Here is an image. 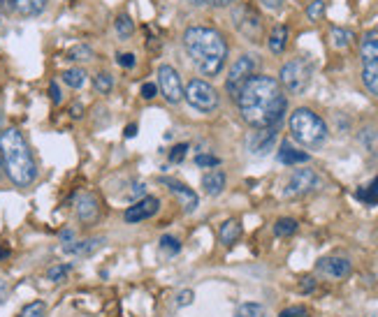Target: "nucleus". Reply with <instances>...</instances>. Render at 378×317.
Listing matches in <instances>:
<instances>
[{"mask_svg": "<svg viewBox=\"0 0 378 317\" xmlns=\"http://www.w3.org/2000/svg\"><path fill=\"white\" fill-rule=\"evenodd\" d=\"M237 104H239L241 119L251 128L267 130V128H276L281 123L288 100L276 79L265 75H253L248 79V84L241 88Z\"/></svg>", "mask_w": 378, "mask_h": 317, "instance_id": "f257e3e1", "label": "nucleus"}, {"mask_svg": "<svg viewBox=\"0 0 378 317\" xmlns=\"http://www.w3.org/2000/svg\"><path fill=\"white\" fill-rule=\"evenodd\" d=\"M184 47L204 75H219L228 60V42L209 26H191L184 33Z\"/></svg>", "mask_w": 378, "mask_h": 317, "instance_id": "f03ea898", "label": "nucleus"}, {"mask_svg": "<svg viewBox=\"0 0 378 317\" xmlns=\"http://www.w3.org/2000/svg\"><path fill=\"white\" fill-rule=\"evenodd\" d=\"M0 158H3V169L7 178L14 186L28 188L38 178V165H35L33 151L21 130L5 128L0 132Z\"/></svg>", "mask_w": 378, "mask_h": 317, "instance_id": "7ed1b4c3", "label": "nucleus"}, {"mask_svg": "<svg viewBox=\"0 0 378 317\" xmlns=\"http://www.w3.org/2000/svg\"><path fill=\"white\" fill-rule=\"evenodd\" d=\"M290 132L293 137L307 149H318L327 139V125L316 112L300 107L290 114Z\"/></svg>", "mask_w": 378, "mask_h": 317, "instance_id": "20e7f679", "label": "nucleus"}, {"mask_svg": "<svg viewBox=\"0 0 378 317\" xmlns=\"http://www.w3.org/2000/svg\"><path fill=\"white\" fill-rule=\"evenodd\" d=\"M311 75H313V68H311V63L307 58H293L281 68L278 81H281V86L288 90V93L300 95L307 90Z\"/></svg>", "mask_w": 378, "mask_h": 317, "instance_id": "39448f33", "label": "nucleus"}, {"mask_svg": "<svg viewBox=\"0 0 378 317\" xmlns=\"http://www.w3.org/2000/svg\"><path fill=\"white\" fill-rule=\"evenodd\" d=\"M184 97L188 100V104H191L193 109L202 112V114H211L219 109V93H216V88L211 84H206L202 79L188 81Z\"/></svg>", "mask_w": 378, "mask_h": 317, "instance_id": "423d86ee", "label": "nucleus"}, {"mask_svg": "<svg viewBox=\"0 0 378 317\" xmlns=\"http://www.w3.org/2000/svg\"><path fill=\"white\" fill-rule=\"evenodd\" d=\"M256 75V58L251 56H239L235 60V65L230 68L228 72V79H225V90H228V95L232 100H237L241 88L248 84V79Z\"/></svg>", "mask_w": 378, "mask_h": 317, "instance_id": "0eeeda50", "label": "nucleus"}, {"mask_svg": "<svg viewBox=\"0 0 378 317\" xmlns=\"http://www.w3.org/2000/svg\"><path fill=\"white\" fill-rule=\"evenodd\" d=\"M359 56H362V81L367 90L372 95H378V40H364L362 49H359Z\"/></svg>", "mask_w": 378, "mask_h": 317, "instance_id": "6e6552de", "label": "nucleus"}, {"mask_svg": "<svg viewBox=\"0 0 378 317\" xmlns=\"http://www.w3.org/2000/svg\"><path fill=\"white\" fill-rule=\"evenodd\" d=\"M158 88L169 104H179L184 100V84L182 77L172 65H160L158 68Z\"/></svg>", "mask_w": 378, "mask_h": 317, "instance_id": "1a4fd4ad", "label": "nucleus"}, {"mask_svg": "<svg viewBox=\"0 0 378 317\" xmlns=\"http://www.w3.org/2000/svg\"><path fill=\"white\" fill-rule=\"evenodd\" d=\"M318 176L313 169H295L290 181H288L285 186V197H302V195H309L311 190L318 188Z\"/></svg>", "mask_w": 378, "mask_h": 317, "instance_id": "9d476101", "label": "nucleus"}, {"mask_svg": "<svg viewBox=\"0 0 378 317\" xmlns=\"http://www.w3.org/2000/svg\"><path fill=\"white\" fill-rule=\"evenodd\" d=\"M160 183L169 188V193H172L179 199V206H184L186 213H193L195 208H197V204H200V197H197L195 190H191L186 183H182V181L163 176V178H160Z\"/></svg>", "mask_w": 378, "mask_h": 317, "instance_id": "9b49d317", "label": "nucleus"}, {"mask_svg": "<svg viewBox=\"0 0 378 317\" xmlns=\"http://www.w3.org/2000/svg\"><path fill=\"white\" fill-rule=\"evenodd\" d=\"M232 19H235L237 28L244 33L251 42H258L260 33H263V21H260V16L251 10V7H239V10L232 14Z\"/></svg>", "mask_w": 378, "mask_h": 317, "instance_id": "f8f14e48", "label": "nucleus"}, {"mask_svg": "<svg viewBox=\"0 0 378 317\" xmlns=\"http://www.w3.org/2000/svg\"><path fill=\"white\" fill-rule=\"evenodd\" d=\"M160 208V202L156 197H142L140 202H132V206L125 208L123 218L125 222H142V220H149L154 218Z\"/></svg>", "mask_w": 378, "mask_h": 317, "instance_id": "ddd939ff", "label": "nucleus"}, {"mask_svg": "<svg viewBox=\"0 0 378 317\" xmlns=\"http://www.w3.org/2000/svg\"><path fill=\"white\" fill-rule=\"evenodd\" d=\"M75 211H77V218L84 225H93L100 218V202H98V197L93 193H82L75 199Z\"/></svg>", "mask_w": 378, "mask_h": 317, "instance_id": "4468645a", "label": "nucleus"}, {"mask_svg": "<svg viewBox=\"0 0 378 317\" xmlns=\"http://www.w3.org/2000/svg\"><path fill=\"white\" fill-rule=\"evenodd\" d=\"M274 144H276V128L256 130V132H251V137H248V151L253 153V156H267V153L274 149Z\"/></svg>", "mask_w": 378, "mask_h": 317, "instance_id": "2eb2a0df", "label": "nucleus"}, {"mask_svg": "<svg viewBox=\"0 0 378 317\" xmlns=\"http://www.w3.org/2000/svg\"><path fill=\"white\" fill-rule=\"evenodd\" d=\"M105 239L103 237H93V239H84V241H72V243H63V252L65 255H75V257H91L93 252L103 248Z\"/></svg>", "mask_w": 378, "mask_h": 317, "instance_id": "dca6fc26", "label": "nucleus"}, {"mask_svg": "<svg viewBox=\"0 0 378 317\" xmlns=\"http://www.w3.org/2000/svg\"><path fill=\"white\" fill-rule=\"evenodd\" d=\"M318 271L320 274H325L330 278H346L350 276V271H353V267H350V262L346 257H325L318 262Z\"/></svg>", "mask_w": 378, "mask_h": 317, "instance_id": "f3484780", "label": "nucleus"}, {"mask_svg": "<svg viewBox=\"0 0 378 317\" xmlns=\"http://www.w3.org/2000/svg\"><path fill=\"white\" fill-rule=\"evenodd\" d=\"M7 5L19 16H38L47 7V0H7Z\"/></svg>", "mask_w": 378, "mask_h": 317, "instance_id": "a211bd4d", "label": "nucleus"}, {"mask_svg": "<svg viewBox=\"0 0 378 317\" xmlns=\"http://www.w3.org/2000/svg\"><path fill=\"white\" fill-rule=\"evenodd\" d=\"M278 162L281 165H304V162H309V153L297 151L290 141H283L278 149Z\"/></svg>", "mask_w": 378, "mask_h": 317, "instance_id": "6ab92c4d", "label": "nucleus"}, {"mask_svg": "<svg viewBox=\"0 0 378 317\" xmlns=\"http://www.w3.org/2000/svg\"><path fill=\"white\" fill-rule=\"evenodd\" d=\"M202 188H204V193H206V195H211V197L221 195L223 190H225V174H223L221 169H211L209 174H204V178H202Z\"/></svg>", "mask_w": 378, "mask_h": 317, "instance_id": "aec40b11", "label": "nucleus"}, {"mask_svg": "<svg viewBox=\"0 0 378 317\" xmlns=\"http://www.w3.org/2000/svg\"><path fill=\"white\" fill-rule=\"evenodd\" d=\"M241 237V225L239 220H228V222H223V227L219 232V239L223 246H232V243H237Z\"/></svg>", "mask_w": 378, "mask_h": 317, "instance_id": "412c9836", "label": "nucleus"}, {"mask_svg": "<svg viewBox=\"0 0 378 317\" xmlns=\"http://www.w3.org/2000/svg\"><path fill=\"white\" fill-rule=\"evenodd\" d=\"M285 44H288V28L285 26H276V28L272 31V35H269L267 47L272 53H283Z\"/></svg>", "mask_w": 378, "mask_h": 317, "instance_id": "4be33fe9", "label": "nucleus"}, {"mask_svg": "<svg viewBox=\"0 0 378 317\" xmlns=\"http://www.w3.org/2000/svg\"><path fill=\"white\" fill-rule=\"evenodd\" d=\"M63 84L70 88H82L86 84V72L82 68H70L63 72Z\"/></svg>", "mask_w": 378, "mask_h": 317, "instance_id": "5701e85b", "label": "nucleus"}, {"mask_svg": "<svg viewBox=\"0 0 378 317\" xmlns=\"http://www.w3.org/2000/svg\"><path fill=\"white\" fill-rule=\"evenodd\" d=\"M357 199H359V202L369 204V206L378 204V176H376L369 186H364V188L357 190Z\"/></svg>", "mask_w": 378, "mask_h": 317, "instance_id": "b1692460", "label": "nucleus"}, {"mask_svg": "<svg viewBox=\"0 0 378 317\" xmlns=\"http://www.w3.org/2000/svg\"><path fill=\"white\" fill-rule=\"evenodd\" d=\"M93 86H95L98 93H103V95L112 93V88H114V77L110 75V72H98V75L93 77Z\"/></svg>", "mask_w": 378, "mask_h": 317, "instance_id": "393cba45", "label": "nucleus"}, {"mask_svg": "<svg viewBox=\"0 0 378 317\" xmlns=\"http://www.w3.org/2000/svg\"><path fill=\"white\" fill-rule=\"evenodd\" d=\"M68 60H75V63H88L93 60V49L86 47V44H77V47H72L68 51Z\"/></svg>", "mask_w": 378, "mask_h": 317, "instance_id": "a878e982", "label": "nucleus"}, {"mask_svg": "<svg viewBox=\"0 0 378 317\" xmlns=\"http://www.w3.org/2000/svg\"><path fill=\"white\" fill-rule=\"evenodd\" d=\"M330 38H332V44H335L337 49H346L348 44L353 42V33L346 31V28H332Z\"/></svg>", "mask_w": 378, "mask_h": 317, "instance_id": "bb28decb", "label": "nucleus"}, {"mask_svg": "<svg viewBox=\"0 0 378 317\" xmlns=\"http://www.w3.org/2000/svg\"><path fill=\"white\" fill-rule=\"evenodd\" d=\"M235 317H265V306L253 303V301L241 303V306H237Z\"/></svg>", "mask_w": 378, "mask_h": 317, "instance_id": "cd10ccee", "label": "nucleus"}, {"mask_svg": "<svg viewBox=\"0 0 378 317\" xmlns=\"http://www.w3.org/2000/svg\"><path fill=\"white\" fill-rule=\"evenodd\" d=\"M114 28H116V35H119L121 40H128V38H132V33H135V23L130 21V16L121 14L119 19H116Z\"/></svg>", "mask_w": 378, "mask_h": 317, "instance_id": "c85d7f7f", "label": "nucleus"}, {"mask_svg": "<svg viewBox=\"0 0 378 317\" xmlns=\"http://www.w3.org/2000/svg\"><path fill=\"white\" fill-rule=\"evenodd\" d=\"M297 232V220L293 218H278L274 225V234L276 237H290V234Z\"/></svg>", "mask_w": 378, "mask_h": 317, "instance_id": "c756f323", "label": "nucleus"}, {"mask_svg": "<svg viewBox=\"0 0 378 317\" xmlns=\"http://www.w3.org/2000/svg\"><path fill=\"white\" fill-rule=\"evenodd\" d=\"M70 271H72L70 264H53V267H49V271H47V278L51 280V283H63V280H68Z\"/></svg>", "mask_w": 378, "mask_h": 317, "instance_id": "7c9ffc66", "label": "nucleus"}, {"mask_svg": "<svg viewBox=\"0 0 378 317\" xmlns=\"http://www.w3.org/2000/svg\"><path fill=\"white\" fill-rule=\"evenodd\" d=\"M44 311H47V303H44V301H31V303H26L21 308L19 317H42Z\"/></svg>", "mask_w": 378, "mask_h": 317, "instance_id": "2f4dec72", "label": "nucleus"}, {"mask_svg": "<svg viewBox=\"0 0 378 317\" xmlns=\"http://www.w3.org/2000/svg\"><path fill=\"white\" fill-rule=\"evenodd\" d=\"M160 250L167 252V255H177V252L182 250V241L165 234V237H160Z\"/></svg>", "mask_w": 378, "mask_h": 317, "instance_id": "473e14b6", "label": "nucleus"}, {"mask_svg": "<svg viewBox=\"0 0 378 317\" xmlns=\"http://www.w3.org/2000/svg\"><path fill=\"white\" fill-rule=\"evenodd\" d=\"M322 14H325V0H313L307 7V16L311 21H320Z\"/></svg>", "mask_w": 378, "mask_h": 317, "instance_id": "72a5a7b5", "label": "nucleus"}, {"mask_svg": "<svg viewBox=\"0 0 378 317\" xmlns=\"http://www.w3.org/2000/svg\"><path fill=\"white\" fill-rule=\"evenodd\" d=\"M144 193H147V186L142 183V181H132L130 183V190L125 193V197L132 199V202H140V199L144 197Z\"/></svg>", "mask_w": 378, "mask_h": 317, "instance_id": "f704fd0d", "label": "nucleus"}, {"mask_svg": "<svg viewBox=\"0 0 378 317\" xmlns=\"http://www.w3.org/2000/svg\"><path fill=\"white\" fill-rule=\"evenodd\" d=\"M195 165L197 167H219L221 165V160L216 158V156H209V153H200V156L195 158Z\"/></svg>", "mask_w": 378, "mask_h": 317, "instance_id": "c9c22d12", "label": "nucleus"}, {"mask_svg": "<svg viewBox=\"0 0 378 317\" xmlns=\"http://www.w3.org/2000/svg\"><path fill=\"white\" fill-rule=\"evenodd\" d=\"M186 151H188V144H177V146L169 151V162H182L186 158Z\"/></svg>", "mask_w": 378, "mask_h": 317, "instance_id": "e433bc0d", "label": "nucleus"}, {"mask_svg": "<svg viewBox=\"0 0 378 317\" xmlns=\"http://www.w3.org/2000/svg\"><path fill=\"white\" fill-rule=\"evenodd\" d=\"M193 299H195L193 289H182V292L177 294V306H179V308L191 306V303H193Z\"/></svg>", "mask_w": 378, "mask_h": 317, "instance_id": "4c0bfd02", "label": "nucleus"}, {"mask_svg": "<svg viewBox=\"0 0 378 317\" xmlns=\"http://www.w3.org/2000/svg\"><path fill=\"white\" fill-rule=\"evenodd\" d=\"M116 63H119L121 68H125V70H130V68H135V56L132 53H119V56H116Z\"/></svg>", "mask_w": 378, "mask_h": 317, "instance_id": "58836bf2", "label": "nucleus"}, {"mask_svg": "<svg viewBox=\"0 0 378 317\" xmlns=\"http://www.w3.org/2000/svg\"><path fill=\"white\" fill-rule=\"evenodd\" d=\"M278 317H307V308H302V306L285 308V311L278 315Z\"/></svg>", "mask_w": 378, "mask_h": 317, "instance_id": "ea45409f", "label": "nucleus"}, {"mask_svg": "<svg viewBox=\"0 0 378 317\" xmlns=\"http://www.w3.org/2000/svg\"><path fill=\"white\" fill-rule=\"evenodd\" d=\"M156 93H158V86H156V84H144V86H142V97H144V100H154Z\"/></svg>", "mask_w": 378, "mask_h": 317, "instance_id": "a19ab883", "label": "nucleus"}, {"mask_svg": "<svg viewBox=\"0 0 378 317\" xmlns=\"http://www.w3.org/2000/svg\"><path fill=\"white\" fill-rule=\"evenodd\" d=\"M283 3H285V0H260V5H263L265 7V10H281V7H283Z\"/></svg>", "mask_w": 378, "mask_h": 317, "instance_id": "79ce46f5", "label": "nucleus"}, {"mask_svg": "<svg viewBox=\"0 0 378 317\" xmlns=\"http://www.w3.org/2000/svg\"><path fill=\"white\" fill-rule=\"evenodd\" d=\"M7 296H10V285H7V280L0 276V306L7 301Z\"/></svg>", "mask_w": 378, "mask_h": 317, "instance_id": "37998d69", "label": "nucleus"}, {"mask_svg": "<svg viewBox=\"0 0 378 317\" xmlns=\"http://www.w3.org/2000/svg\"><path fill=\"white\" fill-rule=\"evenodd\" d=\"M49 93H51L53 104H61L63 95H61V88H58V84H56V81H51V86H49Z\"/></svg>", "mask_w": 378, "mask_h": 317, "instance_id": "c03bdc74", "label": "nucleus"}, {"mask_svg": "<svg viewBox=\"0 0 378 317\" xmlns=\"http://www.w3.org/2000/svg\"><path fill=\"white\" fill-rule=\"evenodd\" d=\"M300 289H302V292H313V289H316V280H313V278H302Z\"/></svg>", "mask_w": 378, "mask_h": 317, "instance_id": "a18cd8bd", "label": "nucleus"}, {"mask_svg": "<svg viewBox=\"0 0 378 317\" xmlns=\"http://www.w3.org/2000/svg\"><path fill=\"white\" fill-rule=\"evenodd\" d=\"M61 241L63 243H72V241H75V232H72V230H63L61 232Z\"/></svg>", "mask_w": 378, "mask_h": 317, "instance_id": "49530a36", "label": "nucleus"}, {"mask_svg": "<svg viewBox=\"0 0 378 317\" xmlns=\"http://www.w3.org/2000/svg\"><path fill=\"white\" fill-rule=\"evenodd\" d=\"M206 5H216V7H225V5H232L235 0H204Z\"/></svg>", "mask_w": 378, "mask_h": 317, "instance_id": "de8ad7c7", "label": "nucleus"}, {"mask_svg": "<svg viewBox=\"0 0 378 317\" xmlns=\"http://www.w3.org/2000/svg\"><path fill=\"white\" fill-rule=\"evenodd\" d=\"M135 134H137V125H135V123H130L128 128H125V139H132Z\"/></svg>", "mask_w": 378, "mask_h": 317, "instance_id": "09e8293b", "label": "nucleus"}, {"mask_svg": "<svg viewBox=\"0 0 378 317\" xmlns=\"http://www.w3.org/2000/svg\"><path fill=\"white\" fill-rule=\"evenodd\" d=\"M82 104H75V107H72V119H82Z\"/></svg>", "mask_w": 378, "mask_h": 317, "instance_id": "8fccbe9b", "label": "nucleus"}, {"mask_svg": "<svg viewBox=\"0 0 378 317\" xmlns=\"http://www.w3.org/2000/svg\"><path fill=\"white\" fill-rule=\"evenodd\" d=\"M3 123H5V116H3V109H0V132H3Z\"/></svg>", "mask_w": 378, "mask_h": 317, "instance_id": "3c124183", "label": "nucleus"}, {"mask_svg": "<svg viewBox=\"0 0 378 317\" xmlns=\"http://www.w3.org/2000/svg\"><path fill=\"white\" fill-rule=\"evenodd\" d=\"M191 5H204V0H188Z\"/></svg>", "mask_w": 378, "mask_h": 317, "instance_id": "603ef678", "label": "nucleus"}, {"mask_svg": "<svg viewBox=\"0 0 378 317\" xmlns=\"http://www.w3.org/2000/svg\"><path fill=\"white\" fill-rule=\"evenodd\" d=\"M0 23H3V3H0Z\"/></svg>", "mask_w": 378, "mask_h": 317, "instance_id": "864d4df0", "label": "nucleus"}, {"mask_svg": "<svg viewBox=\"0 0 378 317\" xmlns=\"http://www.w3.org/2000/svg\"><path fill=\"white\" fill-rule=\"evenodd\" d=\"M7 255V250H3V248H0V257H5Z\"/></svg>", "mask_w": 378, "mask_h": 317, "instance_id": "5fc2aeb1", "label": "nucleus"}, {"mask_svg": "<svg viewBox=\"0 0 378 317\" xmlns=\"http://www.w3.org/2000/svg\"><path fill=\"white\" fill-rule=\"evenodd\" d=\"M0 169H3V158H0Z\"/></svg>", "mask_w": 378, "mask_h": 317, "instance_id": "6e6d98bb", "label": "nucleus"}, {"mask_svg": "<svg viewBox=\"0 0 378 317\" xmlns=\"http://www.w3.org/2000/svg\"><path fill=\"white\" fill-rule=\"evenodd\" d=\"M369 317H378V315H369Z\"/></svg>", "mask_w": 378, "mask_h": 317, "instance_id": "4d7b16f0", "label": "nucleus"}]
</instances>
